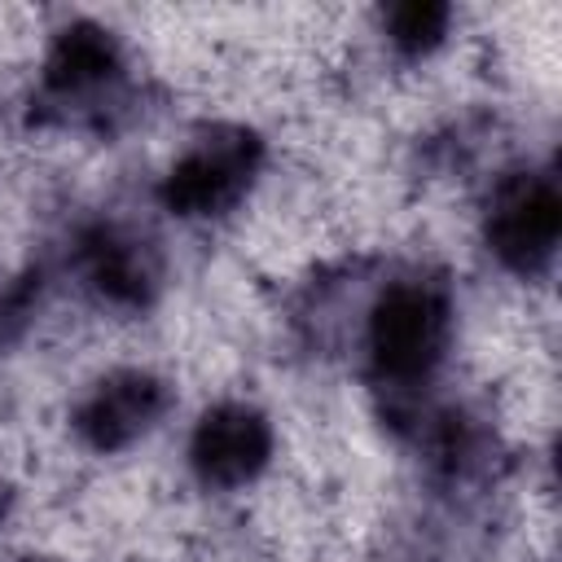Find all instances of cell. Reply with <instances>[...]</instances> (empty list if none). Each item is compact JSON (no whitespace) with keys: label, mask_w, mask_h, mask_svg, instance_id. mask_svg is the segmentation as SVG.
<instances>
[{"label":"cell","mask_w":562,"mask_h":562,"mask_svg":"<svg viewBox=\"0 0 562 562\" xmlns=\"http://www.w3.org/2000/svg\"><path fill=\"white\" fill-rule=\"evenodd\" d=\"M272 461V426L250 404H215L189 439V465L206 487H246Z\"/></svg>","instance_id":"cell-4"},{"label":"cell","mask_w":562,"mask_h":562,"mask_svg":"<svg viewBox=\"0 0 562 562\" xmlns=\"http://www.w3.org/2000/svg\"><path fill=\"white\" fill-rule=\"evenodd\" d=\"M382 26H386V40H391L395 53L426 57V53H435L443 44V35L452 26V9L448 4H430V0H408V4L386 9Z\"/></svg>","instance_id":"cell-8"},{"label":"cell","mask_w":562,"mask_h":562,"mask_svg":"<svg viewBox=\"0 0 562 562\" xmlns=\"http://www.w3.org/2000/svg\"><path fill=\"white\" fill-rule=\"evenodd\" d=\"M119 70H123V57H119L114 35L92 22H75L53 40L48 61H44V83L57 97H88L114 83Z\"/></svg>","instance_id":"cell-7"},{"label":"cell","mask_w":562,"mask_h":562,"mask_svg":"<svg viewBox=\"0 0 562 562\" xmlns=\"http://www.w3.org/2000/svg\"><path fill=\"white\" fill-rule=\"evenodd\" d=\"M83 272L97 285V294L119 307L149 303V294L158 285L154 250L140 237L119 233V228H97L83 237Z\"/></svg>","instance_id":"cell-6"},{"label":"cell","mask_w":562,"mask_h":562,"mask_svg":"<svg viewBox=\"0 0 562 562\" xmlns=\"http://www.w3.org/2000/svg\"><path fill=\"white\" fill-rule=\"evenodd\" d=\"M171 391L162 378L145 373V369H119L110 378H101L75 408V430L88 448L97 452H119L127 443H136L145 430L158 426V417L167 413Z\"/></svg>","instance_id":"cell-5"},{"label":"cell","mask_w":562,"mask_h":562,"mask_svg":"<svg viewBox=\"0 0 562 562\" xmlns=\"http://www.w3.org/2000/svg\"><path fill=\"white\" fill-rule=\"evenodd\" d=\"M452 338V303L439 281H391L378 303L369 307V360L378 378L408 386L417 378H430L435 364L443 360Z\"/></svg>","instance_id":"cell-1"},{"label":"cell","mask_w":562,"mask_h":562,"mask_svg":"<svg viewBox=\"0 0 562 562\" xmlns=\"http://www.w3.org/2000/svg\"><path fill=\"white\" fill-rule=\"evenodd\" d=\"M558 233H562V198L558 184L549 176H509L487 206V250L531 277L540 272L553 250H558Z\"/></svg>","instance_id":"cell-3"},{"label":"cell","mask_w":562,"mask_h":562,"mask_svg":"<svg viewBox=\"0 0 562 562\" xmlns=\"http://www.w3.org/2000/svg\"><path fill=\"white\" fill-rule=\"evenodd\" d=\"M263 145L246 127H211L198 136L162 176V206L180 220H211L233 211L255 171H259Z\"/></svg>","instance_id":"cell-2"},{"label":"cell","mask_w":562,"mask_h":562,"mask_svg":"<svg viewBox=\"0 0 562 562\" xmlns=\"http://www.w3.org/2000/svg\"><path fill=\"white\" fill-rule=\"evenodd\" d=\"M4 509H9V496H4V487H0V518H4Z\"/></svg>","instance_id":"cell-9"}]
</instances>
